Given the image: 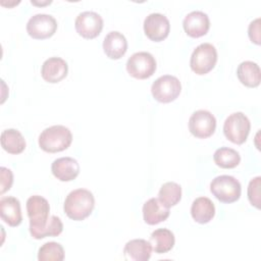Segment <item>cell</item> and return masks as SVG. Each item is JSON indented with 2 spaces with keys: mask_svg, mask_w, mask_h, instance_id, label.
Returning a JSON list of instances; mask_svg holds the SVG:
<instances>
[{
  "mask_svg": "<svg viewBox=\"0 0 261 261\" xmlns=\"http://www.w3.org/2000/svg\"><path fill=\"white\" fill-rule=\"evenodd\" d=\"M95 207V198L87 189L71 191L65 198L63 209L65 214L72 220L81 221L91 215Z\"/></svg>",
  "mask_w": 261,
  "mask_h": 261,
  "instance_id": "1",
  "label": "cell"
},
{
  "mask_svg": "<svg viewBox=\"0 0 261 261\" xmlns=\"http://www.w3.org/2000/svg\"><path fill=\"white\" fill-rule=\"evenodd\" d=\"M72 142V135L64 125H52L45 128L39 136L40 148L48 153H57L66 150Z\"/></svg>",
  "mask_w": 261,
  "mask_h": 261,
  "instance_id": "2",
  "label": "cell"
},
{
  "mask_svg": "<svg viewBox=\"0 0 261 261\" xmlns=\"http://www.w3.org/2000/svg\"><path fill=\"white\" fill-rule=\"evenodd\" d=\"M213 196L222 203H233L241 197L242 187L240 181L231 175H218L210 182Z\"/></svg>",
  "mask_w": 261,
  "mask_h": 261,
  "instance_id": "3",
  "label": "cell"
},
{
  "mask_svg": "<svg viewBox=\"0 0 261 261\" xmlns=\"http://www.w3.org/2000/svg\"><path fill=\"white\" fill-rule=\"evenodd\" d=\"M251 129V122L243 112H233L228 115L223 123L225 138L233 144L242 145L247 141Z\"/></svg>",
  "mask_w": 261,
  "mask_h": 261,
  "instance_id": "4",
  "label": "cell"
},
{
  "mask_svg": "<svg viewBox=\"0 0 261 261\" xmlns=\"http://www.w3.org/2000/svg\"><path fill=\"white\" fill-rule=\"evenodd\" d=\"M216 62V48L210 43H202L194 49L190 59V66L195 73L203 75L211 71Z\"/></svg>",
  "mask_w": 261,
  "mask_h": 261,
  "instance_id": "5",
  "label": "cell"
},
{
  "mask_svg": "<svg viewBox=\"0 0 261 261\" xmlns=\"http://www.w3.org/2000/svg\"><path fill=\"white\" fill-rule=\"evenodd\" d=\"M181 84L179 80L170 74L159 76L152 84L151 93L155 100L160 103H170L180 94Z\"/></svg>",
  "mask_w": 261,
  "mask_h": 261,
  "instance_id": "6",
  "label": "cell"
},
{
  "mask_svg": "<svg viewBox=\"0 0 261 261\" xmlns=\"http://www.w3.org/2000/svg\"><path fill=\"white\" fill-rule=\"evenodd\" d=\"M154 56L146 51L134 53L126 61V70L130 76L138 80H146L152 76L156 70Z\"/></svg>",
  "mask_w": 261,
  "mask_h": 261,
  "instance_id": "7",
  "label": "cell"
},
{
  "mask_svg": "<svg viewBox=\"0 0 261 261\" xmlns=\"http://www.w3.org/2000/svg\"><path fill=\"white\" fill-rule=\"evenodd\" d=\"M27 212L30 219V233L44 227L49 219L50 206L48 201L39 196H31L27 201Z\"/></svg>",
  "mask_w": 261,
  "mask_h": 261,
  "instance_id": "8",
  "label": "cell"
},
{
  "mask_svg": "<svg viewBox=\"0 0 261 261\" xmlns=\"http://www.w3.org/2000/svg\"><path fill=\"white\" fill-rule=\"evenodd\" d=\"M57 30L56 19L46 13H38L30 17L27 22V32L30 37L44 40L52 37Z\"/></svg>",
  "mask_w": 261,
  "mask_h": 261,
  "instance_id": "9",
  "label": "cell"
},
{
  "mask_svg": "<svg viewBox=\"0 0 261 261\" xmlns=\"http://www.w3.org/2000/svg\"><path fill=\"white\" fill-rule=\"evenodd\" d=\"M216 128V119L208 110H197L193 112L189 119L190 133L199 139L211 137Z\"/></svg>",
  "mask_w": 261,
  "mask_h": 261,
  "instance_id": "10",
  "label": "cell"
},
{
  "mask_svg": "<svg viewBox=\"0 0 261 261\" xmlns=\"http://www.w3.org/2000/svg\"><path fill=\"white\" fill-rule=\"evenodd\" d=\"M74 27L83 38L94 39L100 35L103 29V18L95 11H83L76 16Z\"/></svg>",
  "mask_w": 261,
  "mask_h": 261,
  "instance_id": "11",
  "label": "cell"
},
{
  "mask_svg": "<svg viewBox=\"0 0 261 261\" xmlns=\"http://www.w3.org/2000/svg\"><path fill=\"white\" fill-rule=\"evenodd\" d=\"M170 31L168 18L161 13H150L144 20L145 35L153 42H161L167 38Z\"/></svg>",
  "mask_w": 261,
  "mask_h": 261,
  "instance_id": "12",
  "label": "cell"
},
{
  "mask_svg": "<svg viewBox=\"0 0 261 261\" xmlns=\"http://www.w3.org/2000/svg\"><path fill=\"white\" fill-rule=\"evenodd\" d=\"M182 27L188 36L192 38H200L206 35L209 31V16L201 10L192 11L185 16Z\"/></svg>",
  "mask_w": 261,
  "mask_h": 261,
  "instance_id": "13",
  "label": "cell"
},
{
  "mask_svg": "<svg viewBox=\"0 0 261 261\" xmlns=\"http://www.w3.org/2000/svg\"><path fill=\"white\" fill-rule=\"evenodd\" d=\"M67 72V62L60 57H50L46 59L41 68L42 77L50 84L59 83L66 77Z\"/></svg>",
  "mask_w": 261,
  "mask_h": 261,
  "instance_id": "14",
  "label": "cell"
},
{
  "mask_svg": "<svg viewBox=\"0 0 261 261\" xmlns=\"http://www.w3.org/2000/svg\"><path fill=\"white\" fill-rule=\"evenodd\" d=\"M51 171L60 181H71L80 173V164L72 157H60L52 162Z\"/></svg>",
  "mask_w": 261,
  "mask_h": 261,
  "instance_id": "15",
  "label": "cell"
},
{
  "mask_svg": "<svg viewBox=\"0 0 261 261\" xmlns=\"http://www.w3.org/2000/svg\"><path fill=\"white\" fill-rule=\"evenodd\" d=\"M127 50V41L120 32H109L103 41V51L110 59L121 58Z\"/></svg>",
  "mask_w": 261,
  "mask_h": 261,
  "instance_id": "16",
  "label": "cell"
},
{
  "mask_svg": "<svg viewBox=\"0 0 261 261\" xmlns=\"http://www.w3.org/2000/svg\"><path fill=\"white\" fill-rule=\"evenodd\" d=\"M0 215L8 225H19L22 221L19 200L15 197H3L0 200Z\"/></svg>",
  "mask_w": 261,
  "mask_h": 261,
  "instance_id": "17",
  "label": "cell"
},
{
  "mask_svg": "<svg viewBox=\"0 0 261 261\" xmlns=\"http://www.w3.org/2000/svg\"><path fill=\"white\" fill-rule=\"evenodd\" d=\"M169 208L165 207L158 198H151L143 205V218L147 224L155 225L167 219Z\"/></svg>",
  "mask_w": 261,
  "mask_h": 261,
  "instance_id": "18",
  "label": "cell"
},
{
  "mask_svg": "<svg viewBox=\"0 0 261 261\" xmlns=\"http://www.w3.org/2000/svg\"><path fill=\"white\" fill-rule=\"evenodd\" d=\"M152 245L143 239L128 241L123 248V256L126 260L148 261L152 254Z\"/></svg>",
  "mask_w": 261,
  "mask_h": 261,
  "instance_id": "19",
  "label": "cell"
},
{
  "mask_svg": "<svg viewBox=\"0 0 261 261\" xmlns=\"http://www.w3.org/2000/svg\"><path fill=\"white\" fill-rule=\"evenodd\" d=\"M191 215L193 219L200 224L210 222L215 215L214 203L207 197L195 199L191 206Z\"/></svg>",
  "mask_w": 261,
  "mask_h": 261,
  "instance_id": "20",
  "label": "cell"
},
{
  "mask_svg": "<svg viewBox=\"0 0 261 261\" xmlns=\"http://www.w3.org/2000/svg\"><path fill=\"white\" fill-rule=\"evenodd\" d=\"M237 76L244 86L248 88H256L261 81L260 67L256 62L250 60L243 61L237 68Z\"/></svg>",
  "mask_w": 261,
  "mask_h": 261,
  "instance_id": "21",
  "label": "cell"
},
{
  "mask_svg": "<svg viewBox=\"0 0 261 261\" xmlns=\"http://www.w3.org/2000/svg\"><path fill=\"white\" fill-rule=\"evenodd\" d=\"M150 243L155 253L164 254L173 248L175 238L171 230L167 228H158L151 233Z\"/></svg>",
  "mask_w": 261,
  "mask_h": 261,
  "instance_id": "22",
  "label": "cell"
},
{
  "mask_svg": "<svg viewBox=\"0 0 261 261\" xmlns=\"http://www.w3.org/2000/svg\"><path fill=\"white\" fill-rule=\"evenodd\" d=\"M25 140L15 128H8L1 133V146L9 154H19L25 149Z\"/></svg>",
  "mask_w": 261,
  "mask_h": 261,
  "instance_id": "23",
  "label": "cell"
},
{
  "mask_svg": "<svg viewBox=\"0 0 261 261\" xmlns=\"http://www.w3.org/2000/svg\"><path fill=\"white\" fill-rule=\"evenodd\" d=\"M181 199V187L174 181L163 184L158 193V200L167 208L175 206Z\"/></svg>",
  "mask_w": 261,
  "mask_h": 261,
  "instance_id": "24",
  "label": "cell"
},
{
  "mask_svg": "<svg viewBox=\"0 0 261 261\" xmlns=\"http://www.w3.org/2000/svg\"><path fill=\"white\" fill-rule=\"evenodd\" d=\"M213 160L221 168H234L241 162L240 153L228 147H221L214 152Z\"/></svg>",
  "mask_w": 261,
  "mask_h": 261,
  "instance_id": "25",
  "label": "cell"
},
{
  "mask_svg": "<svg viewBox=\"0 0 261 261\" xmlns=\"http://www.w3.org/2000/svg\"><path fill=\"white\" fill-rule=\"evenodd\" d=\"M64 259L63 247L56 242L45 243L38 252L39 261H62Z\"/></svg>",
  "mask_w": 261,
  "mask_h": 261,
  "instance_id": "26",
  "label": "cell"
},
{
  "mask_svg": "<svg viewBox=\"0 0 261 261\" xmlns=\"http://www.w3.org/2000/svg\"><path fill=\"white\" fill-rule=\"evenodd\" d=\"M62 230L63 224L61 219L55 215H51L48 219L47 224L44 227L34 232H31V236L36 240H41L46 237H57L62 232Z\"/></svg>",
  "mask_w": 261,
  "mask_h": 261,
  "instance_id": "27",
  "label": "cell"
},
{
  "mask_svg": "<svg viewBox=\"0 0 261 261\" xmlns=\"http://www.w3.org/2000/svg\"><path fill=\"white\" fill-rule=\"evenodd\" d=\"M260 186L261 177L256 176L252 178L248 186V199L250 203L256 208H260Z\"/></svg>",
  "mask_w": 261,
  "mask_h": 261,
  "instance_id": "28",
  "label": "cell"
},
{
  "mask_svg": "<svg viewBox=\"0 0 261 261\" xmlns=\"http://www.w3.org/2000/svg\"><path fill=\"white\" fill-rule=\"evenodd\" d=\"M0 177H1V195L6 191H9L13 182L12 171L4 166L0 168Z\"/></svg>",
  "mask_w": 261,
  "mask_h": 261,
  "instance_id": "29",
  "label": "cell"
},
{
  "mask_svg": "<svg viewBox=\"0 0 261 261\" xmlns=\"http://www.w3.org/2000/svg\"><path fill=\"white\" fill-rule=\"evenodd\" d=\"M248 36L256 45L260 44V18H256L250 22L248 28Z\"/></svg>",
  "mask_w": 261,
  "mask_h": 261,
  "instance_id": "30",
  "label": "cell"
},
{
  "mask_svg": "<svg viewBox=\"0 0 261 261\" xmlns=\"http://www.w3.org/2000/svg\"><path fill=\"white\" fill-rule=\"evenodd\" d=\"M31 3L32 4H35V5H46V4H50L51 3V1H47V2H45V3H43V2H41V3H37L36 1H31Z\"/></svg>",
  "mask_w": 261,
  "mask_h": 261,
  "instance_id": "31",
  "label": "cell"
}]
</instances>
